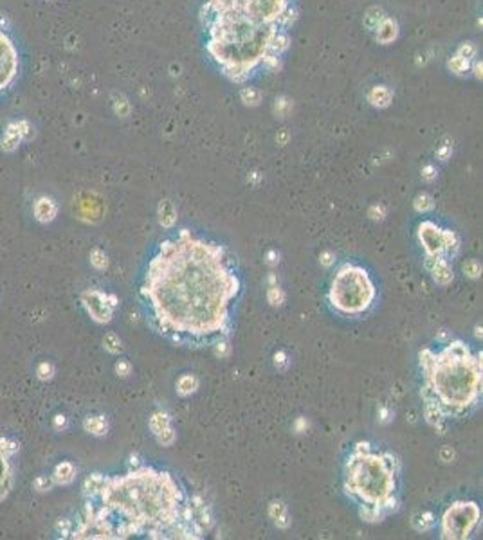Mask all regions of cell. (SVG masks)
Returning <instances> with one entry per match:
<instances>
[{"label": "cell", "mask_w": 483, "mask_h": 540, "mask_svg": "<svg viewBox=\"0 0 483 540\" xmlns=\"http://www.w3.org/2000/svg\"><path fill=\"white\" fill-rule=\"evenodd\" d=\"M240 292L229 252L188 229L159 245L141 286L153 328L173 342L195 346L226 337Z\"/></svg>", "instance_id": "obj_1"}, {"label": "cell", "mask_w": 483, "mask_h": 540, "mask_svg": "<svg viewBox=\"0 0 483 540\" xmlns=\"http://www.w3.org/2000/svg\"><path fill=\"white\" fill-rule=\"evenodd\" d=\"M211 519L198 497L186 499L169 474L139 466L105 477L81 511L72 538H200Z\"/></svg>", "instance_id": "obj_2"}, {"label": "cell", "mask_w": 483, "mask_h": 540, "mask_svg": "<svg viewBox=\"0 0 483 540\" xmlns=\"http://www.w3.org/2000/svg\"><path fill=\"white\" fill-rule=\"evenodd\" d=\"M420 366L425 418L431 425L460 418L476 407L481 395V355L472 353L465 342L453 340L438 351L425 348Z\"/></svg>", "instance_id": "obj_3"}, {"label": "cell", "mask_w": 483, "mask_h": 540, "mask_svg": "<svg viewBox=\"0 0 483 540\" xmlns=\"http://www.w3.org/2000/svg\"><path fill=\"white\" fill-rule=\"evenodd\" d=\"M399 463L391 454L357 443L344 466V492L361 508V519L377 522L397 508Z\"/></svg>", "instance_id": "obj_4"}, {"label": "cell", "mask_w": 483, "mask_h": 540, "mask_svg": "<svg viewBox=\"0 0 483 540\" xmlns=\"http://www.w3.org/2000/svg\"><path fill=\"white\" fill-rule=\"evenodd\" d=\"M375 299V286L359 265L344 263L332 279L328 301L343 315H361L370 310Z\"/></svg>", "instance_id": "obj_5"}, {"label": "cell", "mask_w": 483, "mask_h": 540, "mask_svg": "<svg viewBox=\"0 0 483 540\" xmlns=\"http://www.w3.org/2000/svg\"><path fill=\"white\" fill-rule=\"evenodd\" d=\"M478 522L479 508L474 503H454L442 517V536L453 540L465 538Z\"/></svg>", "instance_id": "obj_6"}, {"label": "cell", "mask_w": 483, "mask_h": 540, "mask_svg": "<svg viewBox=\"0 0 483 540\" xmlns=\"http://www.w3.org/2000/svg\"><path fill=\"white\" fill-rule=\"evenodd\" d=\"M20 74V53L13 36L0 25V95L8 92Z\"/></svg>", "instance_id": "obj_7"}, {"label": "cell", "mask_w": 483, "mask_h": 540, "mask_svg": "<svg viewBox=\"0 0 483 540\" xmlns=\"http://www.w3.org/2000/svg\"><path fill=\"white\" fill-rule=\"evenodd\" d=\"M33 137H34V128L27 119L11 121V123H8L4 133L0 137V148L4 150L6 153H13L22 142L31 140Z\"/></svg>", "instance_id": "obj_8"}, {"label": "cell", "mask_w": 483, "mask_h": 540, "mask_svg": "<svg viewBox=\"0 0 483 540\" xmlns=\"http://www.w3.org/2000/svg\"><path fill=\"white\" fill-rule=\"evenodd\" d=\"M81 305L85 306L87 314L96 322H108L114 314V308L108 303L107 293L99 290H85L81 293Z\"/></svg>", "instance_id": "obj_9"}, {"label": "cell", "mask_w": 483, "mask_h": 540, "mask_svg": "<svg viewBox=\"0 0 483 540\" xmlns=\"http://www.w3.org/2000/svg\"><path fill=\"white\" fill-rule=\"evenodd\" d=\"M420 241L424 245L425 252L431 258H442V254H447V232H444L442 229H438L434 223L424 222L420 225Z\"/></svg>", "instance_id": "obj_10"}, {"label": "cell", "mask_w": 483, "mask_h": 540, "mask_svg": "<svg viewBox=\"0 0 483 540\" xmlns=\"http://www.w3.org/2000/svg\"><path fill=\"white\" fill-rule=\"evenodd\" d=\"M33 213H34V218H36L40 223H49L56 218V215H58V206H56V202H54L53 198L40 197V198H36V202H34Z\"/></svg>", "instance_id": "obj_11"}, {"label": "cell", "mask_w": 483, "mask_h": 540, "mask_svg": "<svg viewBox=\"0 0 483 540\" xmlns=\"http://www.w3.org/2000/svg\"><path fill=\"white\" fill-rule=\"evenodd\" d=\"M9 456L0 452V503L9 495L13 488V468Z\"/></svg>", "instance_id": "obj_12"}, {"label": "cell", "mask_w": 483, "mask_h": 540, "mask_svg": "<svg viewBox=\"0 0 483 540\" xmlns=\"http://www.w3.org/2000/svg\"><path fill=\"white\" fill-rule=\"evenodd\" d=\"M74 475H76V468L72 466V463L62 461V463H58V465L54 466L53 475H51V477H53L54 484L67 486V484H70V482L74 481Z\"/></svg>", "instance_id": "obj_13"}, {"label": "cell", "mask_w": 483, "mask_h": 540, "mask_svg": "<svg viewBox=\"0 0 483 540\" xmlns=\"http://www.w3.org/2000/svg\"><path fill=\"white\" fill-rule=\"evenodd\" d=\"M399 34V29H397V22H393L391 18H384L377 24V40L382 41V43H389L393 41Z\"/></svg>", "instance_id": "obj_14"}, {"label": "cell", "mask_w": 483, "mask_h": 540, "mask_svg": "<svg viewBox=\"0 0 483 540\" xmlns=\"http://www.w3.org/2000/svg\"><path fill=\"white\" fill-rule=\"evenodd\" d=\"M434 261H436V265H434V268H433L434 279H436L438 283L446 285V283H449V281L453 279V270H451L447 260H444V258H438V260H434Z\"/></svg>", "instance_id": "obj_15"}, {"label": "cell", "mask_w": 483, "mask_h": 540, "mask_svg": "<svg viewBox=\"0 0 483 540\" xmlns=\"http://www.w3.org/2000/svg\"><path fill=\"white\" fill-rule=\"evenodd\" d=\"M83 429L96 436H101L107 432V420L103 416H89L83 421Z\"/></svg>", "instance_id": "obj_16"}, {"label": "cell", "mask_w": 483, "mask_h": 540, "mask_svg": "<svg viewBox=\"0 0 483 540\" xmlns=\"http://www.w3.org/2000/svg\"><path fill=\"white\" fill-rule=\"evenodd\" d=\"M368 99H370L372 105H375V107H388L389 99H391V92H389L386 87H375L372 92H370Z\"/></svg>", "instance_id": "obj_17"}, {"label": "cell", "mask_w": 483, "mask_h": 540, "mask_svg": "<svg viewBox=\"0 0 483 540\" xmlns=\"http://www.w3.org/2000/svg\"><path fill=\"white\" fill-rule=\"evenodd\" d=\"M103 475L101 474H92L89 475L87 479H85V482H83V494H85V497L87 499H91V497H94L96 494H98L99 486H101V482H103Z\"/></svg>", "instance_id": "obj_18"}, {"label": "cell", "mask_w": 483, "mask_h": 540, "mask_svg": "<svg viewBox=\"0 0 483 540\" xmlns=\"http://www.w3.org/2000/svg\"><path fill=\"white\" fill-rule=\"evenodd\" d=\"M150 425H152V430L155 436H161L164 430L169 429V418L166 416L164 413H155L152 418V421H150Z\"/></svg>", "instance_id": "obj_19"}, {"label": "cell", "mask_w": 483, "mask_h": 540, "mask_svg": "<svg viewBox=\"0 0 483 540\" xmlns=\"http://www.w3.org/2000/svg\"><path fill=\"white\" fill-rule=\"evenodd\" d=\"M161 223L164 227H171L175 223V209L169 202L161 204Z\"/></svg>", "instance_id": "obj_20"}, {"label": "cell", "mask_w": 483, "mask_h": 540, "mask_svg": "<svg viewBox=\"0 0 483 540\" xmlns=\"http://www.w3.org/2000/svg\"><path fill=\"white\" fill-rule=\"evenodd\" d=\"M54 373H56V369H54L53 362H47V360H43V362H40L36 366V376L40 380H43V382H47V380L53 378Z\"/></svg>", "instance_id": "obj_21"}, {"label": "cell", "mask_w": 483, "mask_h": 540, "mask_svg": "<svg viewBox=\"0 0 483 540\" xmlns=\"http://www.w3.org/2000/svg\"><path fill=\"white\" fill-rule=\"evenodd\" d=\"M449 67L453 72H456V74H463V72H467V70L471 69V62L456 54V56H453V58L449 60Z\"/></svg>", "instance_id": "obj_22"}, {"label": "cell", "mask_w": 483, "mask_h": 540, "mask_svg": "<svg viewBox=\"0 0 483 540\" xmlns=\"http://www.w3.org/2000/svg\"><path fill=\"white\" fill-rule=\"evenodd\" d=\"M177 387H179V392H181V395H190V392H193L195 389H197V380L190 375L182 376V378L179 380Z\"/></svg>", "instance_id": "obj_23"}, {"label": "cell", "mask_w": 483, "mask_h": 540, "mask_svg": "<svg viewBox=\"0 0 483 540\" xmlns=\"http://www.w3.org/2000/svg\"><path fill=\"white\" fill-rule=\"evenodd\" d=\"M103 344H105V350H107L108 353H119V351H121V340H119V337H117L116 333H107V335H105Z\"/></svg>", "instance_id": "obj_24"}, {"label": "cell", "mask_w": 483, "mask_h": 540, "mask_svg": "<svg viewBox=\"0 0 483 540\" xmlns=\"http://www.w3.org/2000/svg\"><path fill=\"white\" fill-rule=\"evenodd\" d=\"M91 263H92V267H96L98 270H103V268H107V265H108L107 254H105L103 251H99V249H94L91 254Z\"/></svg>", "instance_id": "obj_25"}, {"label": "cell", "mask_w": 483, "mask_h": 540, "mask_svg": "<svg viewBox=\"0 0 483 540\" xmlns=\"http://www.w3.org/2000/svg\"><path fill=\"white\" fill-rule=\"evenodd\" d=\"M0 452L9 456V458H13V456L18 452V443L9 439V437H0Z\"/></svg>", "instance_id": "obj_26"}, {"label": "cell", "mask_w": 483, "mask_h": 540, "mask_svg": "<svg viewBox=\"0 0 483 540\" xmlns=\"http://www.w3.org/2000/svg\"><path fill=\"white\" fill-rule=\"evenodd\" d=\"M33 486L36 492H49L51 488L54 486V481H53V477H49V475H38V477L33 481Z\"/></svg>", "instance_id": "obj_27"}, {"label": "cell", "mask_w": 483, "mask_h": 540, "mask_svg": "<svg viewBox=\"0 0 483 540\" xmlns=\"http://www.w3.org/2000/svg\"><path fill=\"white\" fill-rule=\"evenodd\" d=\"M260 99H261V95L256 88L249 87V88H244V90H242V101H244L245 105H258L260 103Z\"/></svg>", "instance_id": "obj_28"}, {"label": "cell", "mask_w": 483, "mask_h": 540, "mask_svg": "<svg viewBox=\"0 0 483 540\" xmlns=\"http://www.w3.org/2000/svg\"><path fill=\"white\" fill-rule=\"evenodd\" d=\"M72 528H74V526H72V522H70L69 519L58 520V522H56V526H54V529H56V531H58L62 536H70V535H72Z\"/></svg>", "instance_id": "obj_29"}, {"label": "cell", "mask_w": 483, "mask_h": 540, "mask_svg": "<svg viewBox=\"0 0 483 540\" xmlns=\"http://www.w3.org/2000/svg\"><path fill=\"white\" fill-rule=\"evenodd\" d=\"M474 54H476V47L472 45V43H463V45L458 49V56H462V58L469 60V62H471V60L474 58Z\"/></svg>", "instance_id": "obj_30"}, {"label": "cell", "mask_w": 483, "mask_h": 540, "mask_svg": "<svg viewBox=\"0 0 483 540\" xmlns=\"http://www.w3.org/2000/svg\"><path fill=\"white\" fill-rule=\"evenodd\" d=\"M415 207H417L418 211L431 209V207H433V202H431V198L427 197V194H422V197L417 198V202H415Z\"/></svg>", "instance_id": "obj_31"}, {"label": "cell", "mask_w": 483, "mask_h": 540, "mask_svg": "<svg viewBox=\"0 0 483 540\" xmlns=\"http://www.w3.org/2000/svg\"><path fill=\"white\" fill-rule=\"evenodd\" d=\"M463 270H465V272L469 274L471 277H476V276L479 274V270H481V268H479V265L476 263L474 260H471V261H467V263L463 265Z\"/></svg>", "instance_id": "obj_32"}, {"label": "cell", "mask_w": 483, "mask_h": 540, "mask_svg": "<svg viewBox=\"0 0 483 540\" xmlns=\"http://www.w3.org/2000/svg\"><path fill=\"white\" fill-rule=\"evenodd\" d=\"M281 299H283V293L280 292L278 286H273V288L269 290V301L273 303V305H280Z\"/></svg>", "instance_id": "obj_33"}, {"label": "cell", "mask_w": 483, "mask_h": 540, "mask_svg": "<svg viewBox=\"0 0 483 540\" xmlns=\"http://www.w3.org/2000/svg\"><path fill=\"white\" fill-rule=\"evenodd\" d=\"M289 108H290V101H289V99H285V97L276 99V112H278V114H281V116H285V114H287V110H289Z\"/></svg>", "instance_id": "obj_34"}, {"label": "cell", "mask_w": 483, "mask_h": 540, "mask_svg": "<svg viewBox=\"0 0 483 540\" xmlns=\"http://www.w3.org/2000/svg\"><path fill=\"white\" fill-rule=\"evenodd\" d=\"M53 427L56 430H63L67 427V418L63 416V414H56V416L53 418Z\"/></svg>", "instance_id": "obj_35"}, {"label": "cell", "mask_w": 483, "mask_h": 540, "mask_svg": "<svg viewBox=\"0 0 483 540\" xmlns=\"http://www.w3.org/2000/svg\"><path fill=\"white\" fill-rule=\"evenodd\" d=\"M116 371H117V375L126 376L130 373V364L124 362V360H119V362L116 364Z\"/></svg>", "instance_id": "obj_36"}, {"label": "cell", "mask_w": 483, "mask_h": 540, "mask_svg": "<svg viewBox=\"0 0 483 540\" xmlns=\"http://www.w3.org/2000/svg\"><path fill=\"white\" fill-rule=\"evenodd\" d=\"M422 175H424V178H427V180H433V178L436 177V175H434V168H433V166H425V168H424V173H422Z\"/></svg>", "instance_id": "obj_37"}, {"label": "cell", "mask_w": 483, "mask_h": 540, "mask_svg": "<svg viewBox=\"0 0 483 540\" xmlns=\"http://www.w3.org/2000/svg\"><path fill=\"white\" fill-rule=\"evenodd\" d=\"M474 70H476V76L479 78V76H481V63H476V65H474Z\"/></svg>", "instance_id": "obj_38"}]
</instances>
